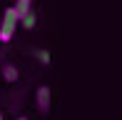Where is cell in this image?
<instances>
[{
	"instance_id": "cell-1",
	"label": "cell",
	"mask_w": 122,
	"mask_h": 120,
	"mask_svg": "<svg viewBox=\"0 0 122 120\" xmlns=\"http://www.w3.org/2000/svg\"><path fill=\"white\" fill-rule=\"evenodd\" d=\"M18 25H20L18 10H15V8H8L3 13V20H0V43H10V40H13Z\"/></svg>"
},
{
	"instance_id": "cell-2",
	"label": "cell",
	"mask_w": 122,
	"mask_h": 120,
	"mask_svg": "<svg viewBox=\"0 0 122 120\" xmlns=\"http://www.w3.org/2000/svg\"><path fill=\"white\" fill-rule=\"evenodd\" d=\"M50 100H52V93H50L47 85H40L35 93V105H37V110L42 113V115H47L50 113Z\"/></svg>"
},
{
	"instance_id": "cell-3",
	"label": "cell",
	"mask_w": 122,
	"mask_h": 120,
	"mask_svg": "<svg viewBox=\"0 0 122 120\" xmlns=\"http://www.w3.org/2000/svg\"><path fill=\"white\" fill-rule=\"evenodd\" d=\"M3 80H8V83H18V80H20V70L15 68V65L5 63L3 65Z\"/></svg>"
},
{
	"instance_id": "cell-4",
	"label": "cell",
	"mask_w": 122,
	"mask_h": 120,
	"mask_svg": "<svg viewBox=\"0 0 122 120\" xmlns=\"http://www.w3.org/2000/svg\"><path fill=\"white\" fill-rule=\"evenodd\" d=\"M35 23H37V18H35V13H32V10H27L23 18H20V25H23L25 30H32V28H35Z\"/></svg>"
},
{
	"instance_id": "cell-5",
	"label": "cell",
	"mask_w": 122,
	"mask_h": 120,
	"mask_svg": "<svg viewBox=\"0 0 122 120\" xmlns=\"http://www.w3.org/2000/svg\"><path fill=\"white\" fill-rule=\"evenodd\" d=\"M13 8L18 10V15H20V18H23V15L27 13V10H32V0H18V3H15Z\"/></svg>"
},
{
	"instance_id": "cell-6",
	"label": "cell",
	"mask_w": 122,
	"mask_h": 120,
	"mask_svg": "<svg viewBox=\"0 0 122 120\" xmlns=\"http://www.w3.org/2000/svg\"><path fill=\"white\" fill-rule=\"evenodd\" d=\"M37 60H40L42 65H47V63H50V53H47V50H37Z\"/></svg>"
},
{
	"instance_id": "cell-7",
	"label": "cell",
	"mask_w": 122,
	"mask_h": 120,
	"mask_svg": "<svg viewBox=\"0 0 122 120\" xmlns=\"http://www.w3.org/2000/svg\"><path fill=\"white\" fill-rule=\"evenodd\" d=\"M18 120H27V118H18Z\"/></svg>"
},
{
	"instance_id": "cell-8",
	"label": "cell",
	"mask_w": 122,
	"mask_h": 120,
	"mask_svg": "<svg viewBox=\"0 0 122 120\" xmlns=\"http://www.w3.org/2000/svg\"><path fill=\"white\" fill-rule=\"evenodd\" d=\"M0 120H3V113H0Z\"/></svg>"
}]
</instances>
